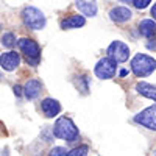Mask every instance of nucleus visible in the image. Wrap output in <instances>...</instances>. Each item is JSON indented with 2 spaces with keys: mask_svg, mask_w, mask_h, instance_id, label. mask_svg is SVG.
<instances>
[{
  "mask_svg": "<svg viewBox=\"0 0 156 156\" xmlns=\"http://www.w3.org/2000/svg\"><path fill=\"white\" fill-rule=\"evenodd\" d=\"M41 108H42V112L45 114V117H48V119H53V117H56L61 112V105L55 98H44Z\"/></svg>",
  "mask_w": 156,
  "mask_h": 156,
  "instance_id": "11",
  "label": "nucleus"
},
{
  "mask_svg": "<svg viewBox=\"0 0 156 156\" xmlns=\"http://www.w3.org/2000/svg\"><path fill=\"white\" fill-rule=\"evenodd\" d=\"M89 153V147L87 145H81V147H76L70 151H67L69 156H86Z\"/></svg>",
  "mask_w": 156,
  "mask_h": 156,
  "instance_id": "17",
  "label": "nucleus"
},
{
  "mask_svg": "<svg viewBox=\"0 0 156 156\" xmlns=\"http://www.w3.org/2000/svg\"><path fill=\"white\" fill-rule=\"evenodd\" d=\"M154 14H156V9H154V5H153V8H151V16L154 17Z\"/></svg>",
  "mask_w": 156,
  "mask_h": 156,
  "instance_id": "22",
  "label": "nucleus"
},
{
  "mask_svg": "<svg viewBox=\"0 0 156 156\" xmlns=\"http://www.w3.org/2000/svg\"><path fill=\"white\" fill-rule=\"evenodd\" d=\"M136 90L140 94V95H144V97H147V98H150V100H156V89H154V86L153 84H150V83H145V81H140V83H137L136 84Z\"/></svg>",
  "mask_w": 156,
  "mask_h": 156,
  "instance_id": "14",
  "label": "nucleus"
},
{
  "mask_svg": "<svg viewBox=\"0 0 156 156\" xmlns=\"http://www.w3.org/2000/svg\"><path fill=\"white\" fill-rule=\"evenodd\" d=\"M50 154L51 156H64V154H67V150L62 148V147H55V148L50 150Z\"/></svg>",
  "mask_w": 156,
  "mask_h": 156,
  "instance_id": "19",
  "label": "nucleus"
},
{
  "mask_svg": "<svg viewBox=\"0 0 156 156\" xmlns=\"http://www.w3.org/2000/svg\"><path fill=\"white\" fill-rule=\"evenodd\" d=\"M156 67V61L154 58L144 55V53H137L133 59H131V70L136 76L142 78V76H147L150 73L154 72Z\"/></svg>",
  "mask_w": 156,
  "mask_h": 156,
  "instance_id": "2",
  "label": "nucleus"
},
{
  "mask_svg": "<svg viewBox=\"0 0 156 156\" xmlns=\"http://www.w3.org/2000/svg\"><path fill=\"white\" fill-rule=\"evenodd\" d=\"M22 20L31 30H42L47 23V19L41 9L34 6H25L22 11Z\"/></svg>",
  "mask_w": 156,
  "mask_h": 156,
  "instance_id": "3",
  "label": "nucleus"
},
{
  "mask_svg": "<svg viewBox=\"0 0 156 156\" xmlns=\"http://www.w3.org/2000/svg\"><path fill=\"white\" fill-rule=\"evenodd\" d=\"M134 122L136 123H140V125H144L145 128L148 129H156V105L153 103L151 106H148L147 109L144 111H140L139 114L134 115Z\"/></svg>",
  "mask_w": 156,
  "mask_h": 156,
  "instance_id": "7",
  "label": "nucleus"
},
{
  "mask_svg": "<svg viewBox=\"0 0 156 156\" xmlns=\"http://www.w3.org/2000/svg\"><path fill=\"white\" fill-rule=\"evenodd\" d=\"M115 61H112L111 58H103L97 62L95 66V75L100 78V80H111V78L115 75L117 66Z\"/></svg>",
  "mask_w": 156,
  "mask_h": 156,
  "instance_id": "5",
  "label": "nucleus"
},
{
  "mask_svg": "<svg viewBox=\"0 0 156 156\" xmlns=\"http://www.w3.org/2000/svg\"><path fill=\"white\" fill-rule=\"evenodd\" d=\"M19 48L27 56V62H31L33 66H37L39 58H41V48H39L36 41L28 39V37H22L19 41Z\"/></svg>",
  "mask_w": 156,
  "mask_h": 156,
  "instance_id": "4",
  "label": "nucleus"
},
{
  "mask_svg": "<svg viewBox=\"0 0 156 156\" xmlns=\"http://www.w3.org/2000/svg\"><path fill=\"white\" fill-rule=\"evenodd\" d=\"M150 2H151V0H133V5H134V8H137V9H144V8L148 6Z\"/></svg>",
  "mask_w": 156,
  "mask_h": 156,
  "instance_id": "18",
  "label": "nucleus"
},
{
  "mask_svg": "<svg viewBox=\"0 0 156 156\" xmlns=\"http://www.w3.org/2000/svg\"><path fill=\"white\" fill-rule=\"evenodd\" d=\"M129 56V48L122 41H114L108 47V58L115 62H125Z\"/></svg>",
  "mask_w": 156,
  "mask_h": 156,
  "instance_id": "6",
  "label": "nucleus"
},
{
  "mask_svg": "<svg viewBox=\"0 0 156 156\" xmlns=\"http://www.w3.org/2000/svg\"><path fill=\"white\" fill-rule=\"evenodd\" d=\"M53 134L58 139L67 140V142H75L78 139V128L69 117H59L53 126Z\"/></svg>",
  "mask_w": 156,
  "mask_h": 156,
  "instance_id": "1",
  "label": "nucleus"
},
{
  "mask_svg": "<svg viewBox=\"0 0 156 156\" xmlns=\"http://www.w3.org/2000/svg\"><path fill=\"white\" fill-rule=\"evenodd\" d=\"M39 94H41V83L37 80H28L23 87V95L28 100H34V98H37Z\"/></svg>",
  "mask_w": 156,
  "mask_h": 156,
  "instance_id": "13",
  "label": "nucleus"
},
{
  "mask_svg": "<svg viewBox=\"0 0 156 156\" xmlns=\"http://www.w3.org/2000/svg\"><path fill=\"white\" fill-rule=\"evenodd\" d=\"M19 64H20V56L16 51H6V53H2V56H0V66L8 72L16 70Z\"/></svg>",
  "mask_w": 156,
  "mask_h": 156,
  "instance_id": "8",
  "label": "nucleus"
},
{
  "mask_svg": "<svg viewBox=\"0 0 156 156\" xmlns=\"http://www.w3.org/2000/svg\"><path fill=\"white\" fill-rule=\"evenodd\" d=\"M126 73H128V72H126V70H125V69H123V70H120V76H125V75H126Z\"/></svg>",
  "mask_w": 156,
  "mask_h": 156,
  "instance_id": "21",
  "label": "nucleus"
},
{
  "mask_svg": "<svg viewBox=\"0 0 156 156\" xmlns=\"http://www.w3.org/2000/svg\"><path fill=\"white\" fill-rule=\"evenodd\" d=\"M12 90H14V94H16L17 97H19V95L22 94V87H20V86H17V84H16L14 87H12Z\"/></svg>",
  "mask_w": 156,
  "mask_h": 156,
  "instance_id": "20",
  "label": "nucleus"
},
{
  "mask_svg": "<svg viewBox=\"0 0 156 156\" xmlns=\"http://www.w3.org/2000/svg\"><path fill=\"white\" fill-rule=\"evenodd\" d=\"M154 28H156V25H154V20H142L139 23V33L144 36V37H153L154 36Z\"/></svg>",
  "mask_w": 156,
  "mask_h": 156,
  "instance_id": "15",
  "label": "nucleus"
},
{
  "mask_svg": "<svg viewBox=\"0 0 156 156\" xmlns=\"http://www.w3.org/2000/svg\"><path fill=\"white\" fill-rule=\"evenodd\" d=\"M75 5L84 17L97 16V2L95 0H75Z\"/></svg>",
  "mask_w": 156,
  "mask_h": 156,
  "instance_id": "10",
  "label": "nucleus"
},
{
  "mask_svg": "<svg viewBox=\"0 0 156 156\" xmlns=\"http://www.w3.org/2000/svg\"><path fill=\"white\" fill-rule=\"evenodd\" d=\"M131 16H133L131 9L126 6H115L109 11V19L115 23H125L131 19Z\"/></svg>",
  "mask_w": 156,
  "mask_h": 156,
  "instance_id": "9",
  "label": "nucleus"
},
{
  "mask_svg": "<svg viewBox=\"0 0 156 156\" xmlns=\"http://www.w3.org/2000/svg\"><path fill=\"white\" fill-rule=\"evenodd\" d=\"M86 23V19L84 16H80V14H73L67 19H64L61 22V28L62 30H72V28H80V27H84Z\"/></svg>",
  "mask_w": 156,
  "mask_h": 156,
  "instance_id": "12",
  "label": "nucleus"
},
{
  "mask_svg": "<svg viewBox=\"0 0 156 156\" xmlns=\"http://www.w3.org/2000/svg\"><path fill=\"white\" fill-rule=\"evenodd\" d=\"M2 44H3L5 47H8V48L14 47V44H16V37H14V34H12V33H5L3 37H2Z\"/></svg>",
  "mask_w": 156,
  "mask_h": 156,
  "instance_id": "16",
  "label": "nucleus"
}]
</instances>
